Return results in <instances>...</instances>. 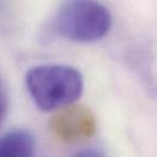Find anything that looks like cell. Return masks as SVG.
Listing matches in <instances>:
<instances>
[{
	"mask_svg": "<svg viewBox=\"0 0 157 157\" xmlns=\"http://www.w3.org/2000/svg\"><path fill=\"white\" fill-rule=\"evenodd\" d=\"M71 157H106L104 154H101L100 151H96V150H83V151H79L77 154H75L73 156Z\"/></svg>",
	"mask_w": 157,
	"mask_h": 157,
	"instance_id": "8992f818",
	"label": "cell"
},
{
	"mask_svg": "<svg viewBox=\"0 0 157 157\" xmlns=\"http://www.w3.org/2000/svg\"><path fill=\"white\" fill-rule=\"evenodd\" d=\"M9 111V96L6 91V86L0 77V125L5 121Z\"/></svg>",
	"mask_w": 157,
	"mask_h": 157,
	"instance_id": "5b68a950",
	"label": "cell"
},
{
	"mask_svg": "<svg viewBox=\"0 0 157 157\" xmlns=\"http://www.w3.org/2000/svg\"><path fill=\"white\" fill-rule=\"evenodd\" d=\"M55 136L67 143L91 138L96 132V118L85 106L70 105L56 111L50 121Z\"/></svg>",
	"mask_w": 157,
	"mask_h": 157,
	"instance_id": "3957f363",
	"label": "cell"
},
{
	"mask_svg": "<svg viewBox=\"0 0 157 157\" xmlns=\"http://www.w3.org/2000/svg\"><path fill=\"white\" fill-rule=\"evenodd\" d=\"M26 85L37 107L50 112L75 104L83 93L84 82L72 66L39 65L27 72Z\"/></svg>",
	"mask_w": 157,
	"mask_h": 157,
	"instance_id": "6da1fadb",
	"label": "cell"
},
{
	"mask_svg": "<svg viewBox=\"0 0 157 157\" xmlns=\"http://www.w3.org/2000/svg\"><path fill=\"white\" fill-rule=\"evenodd\" d=\"M36 141L23 129L6 132L0 135V157H34Z\"/></svg>",
	"mask_w": 157,
	"mask_h": 157,
	"instance_id": "277c9868",
	"label": "cell"
},
{
	"mask_svg": "<svg viewBox=\"0 0 157 157\" xmlns=\"http://www.w3.org/2000/svg\"><path fill=\"white\" fill-rule=\"evenodd\" d=\"M112 25L109 9L98 0H63L55 15V29L65 38L91 43L104 38Z\"/></svg>",
	"mask_w": 157,
	"mask_h": 157,
	"instance_id": "7a4b0ae2",
	"label": "cell"
}]
</instances>
